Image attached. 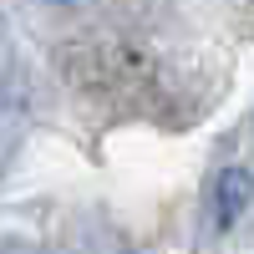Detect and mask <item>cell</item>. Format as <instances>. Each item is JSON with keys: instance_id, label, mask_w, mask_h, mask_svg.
Masks as SVG:
<instances>
[{"instance_id": "6da1fadb", "label": "cell", "mask_w": 254, "mask_h": 254, "mask_svg": "<svg viewBox=\"0 0 254 254\" xmlns=\"http://www.w3.org/2000/svg\"><path fill=\"white\" fill-rule=\"evenodd\" d=\"M244 203H249V173H244V168H224L219 188H214V219H219V229L234 224Z\"/></svg>"}]
</instances>
